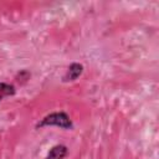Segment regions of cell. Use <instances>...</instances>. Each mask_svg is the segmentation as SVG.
<instances>
[{"label":"cell","instance_id":"obj_4","mask_svg":"<svg viewBox=\"0 0 159 159\" xmlns=\"http://www.w3.org/2000/svg\"><path fill=\"white\" fill-rule=\"evenodd\" d=\"M14 94H15V87L12 84L5 83V82H0V101L4 99L5 97L14 96Z\"/></svg>","mask_w":159,"mask_h":159},{"label":"cell","instance_id":"obj_3","mask_svg":"<svg viewBox=\"0 0 159 159\" xmlns=\"http://www.w3.org/2000/svg\"><path fill=\"white\" fill-rule=\"evenodd\" d=\"M66 154H67V147L58 144V145H55L53 148H51L46 159H63L66 157Z\"/></svg>","mask_w":159,"mask_h":159},{"label":"cell","instance_id":"obj_2","mask_svg":"<svg viewBox=\"0 0 159 159\" xmlns=\"http://www.w3.org/2000/svg\"><path fill=\"white\" fill-rule=\"evenodd\" d=\"M82 72H83V66H82L81 63H77V62L71 63L70 67L67 68L65 76H63V81H65V82L75 81V80H77V78L82 75Z\"/></svg>","mask_w":159,"mask_h":159},{"label":"cell","instance_id":"obj_1","mask_svg":"<svg viewBox=\"0 0 159 159\" xmlns=\"http://www.w3.org/2000/svg\"><path fill=\"white\" fill-rule=\"evenodd\" d=\"M60 127L63 129H71L73 127L72 120L70 119V117L65 113V112H53L47 114L46 117H43L39 123H37V128H43V127Z\"/></svg>","mask_w":159,"mask_h":159}]
</instances>
